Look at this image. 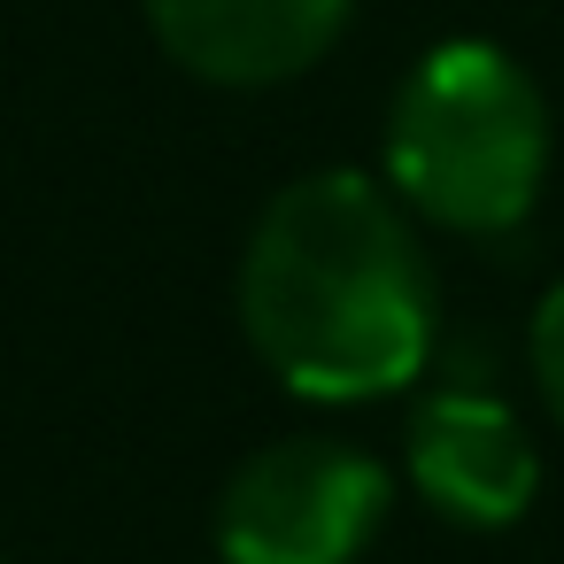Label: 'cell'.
<instances>
[{"instance_id": "obj_2", "label": "cell", "mask_w": 564, "mask_h": 564, "mask_svg": "<svg viewBox=\"0 0 564 564\" xmlns=\"http://www.w3.org/2000/svg\"><path fill=\"white\" fill-rule=\"evenodd\" d=\"M556 171V109L541 78L495 40L425 47L379 124V178L425 232L518 240Z\"/></svg>"}, {"instance_id": "obj_6", "label": "cell", "mask_w": 564, "mask_h": 564, "mask_svg": "<svg viewBox=\"0 0 564 564\" xmlns=\"http://www.w3.org/2000/svg\"><path fill=\"white\" fill-rule=\"evenodd\" d=\"M525 379H533L549 425L564 433V279H556V286L533 302V317H525Z\"/></svg>"}, {"instance_id": "obj_7", "label": "cell", "mask_w": 564, "mask_h": 564, "mask_svg": "<svg viewBox=\"0 0 564 564\" xmlns=\"http://www.w3.org/2000/svg\"><path fill=\"white\" fill-rule=\"evenodd\" d=\"M0 564H9V556H0Z\"/></svg>"}, {"instance_id": "obj_1", "label": "cell", "mask_w": 564, "mask_h": 564, "mask_svg": "<svg viewBox=\"0 0 564 564\" xmlns=\"http://www.w3.org/2000/svg\"><path fill=\"white\" fill-rule=\"evenodd\" d=\"M232 317L248 356L294 402H387L441 356V279L425 225L379 171H302L256 209L240 240Z\"/></svg>"}, {"instance_id": "obj_4", "label": "cell", "mask_w": 564, "mask_h": 564, "mask_svg": "<svg viewBox=\"0 0 564 564\" xmlns=\"http://www.w3.org/2000/svg\"><path fill=\"white\" fill-rule=\"evenodd\" d=\"M402 479L433 518L510 533L541 502V441L487 379H441L402 417Z\"/></svg>"}, {"instance_id": "obj_3", "label": "cell", "mask_w": 564, "mask_h": 564, "mask_svg": "<svg viewBox=\"0 0 564 564\" xmlns=\"http://www.w3.org/2000/svg\"><path fill=\"white\" fill-rule=\"evenodd\" d=\"M394 518V471L348 433L248 448L209 510L217 564H364Z\"/></svg>"}, {"instance_id": "obj_5", "label": "cell", "mask_w": 564, "mask_h": 564, "mask_svg": "<svg viewBox=\"0 0 564 564\" xmlns=\"http://www.w3.org/2000/svg\"><path fill=\"white\" fill-rule=\"evenodd\" d=\"M171 70L217 94H271L310 78L356 24V0H140Z\"/></svg>"}]
</instances>
